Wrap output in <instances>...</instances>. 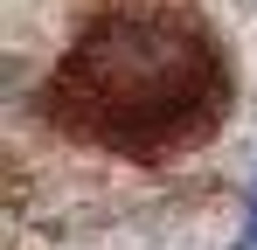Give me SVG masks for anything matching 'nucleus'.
<instances>
[{
    "label": "nucleus",
    "mask_w": 257,
    "mask_h": 250,
    "mask_svg": "<svg viewBox=\"0 0 257 250\" xmlns=\"http://www.w3.org/2000/svg\"><path fill=\"white\" fill-rule=\"evenodd\" d=\"M229 97L215 42L174 7H111L56 77V118L97 146L160 153L209 132Z\"/></svg>",
    "instance_id": "1"
},
{
    "label": "nucleus",
    "mask_w": 257,
    "mask_h": 250,
    "mask_svg": "<svg viewBox=\"0 0 257 250\" xmlns=\"http://www.w3.org/2000/svg\"><path fill=\"white\" fill-rule=\"evenodd\" d=\"M236 250H257V174L243 188V236H236Z\"/></svg>",
    "instance_id": "2"
}]
</instances>
